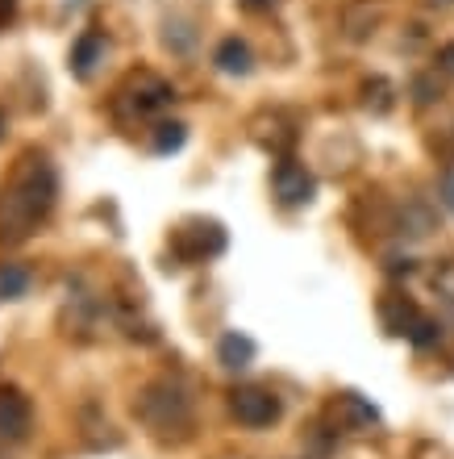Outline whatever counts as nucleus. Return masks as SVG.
Masks as SVG:
<instances>
[{
    "label": "nucleus",
    "mask_w": 454,
    "mask_h": 459,
    "mask_svg": "<svg viewBox=\"0 0 454 459\" xmlns=\"http://www.w3.org/2000/svg\"><path fill=\"white\" fill-rule=\"evenodd\" d=\"M105 34L100 30H84L80 34V42L72 47V72H75V80H92V72L105 63Z\"/></svg>",
    "instance_id": "nucleus-9"
},
{
    "label": "nucleus",
    "mask_w": 454,
    "mask_h": 459,
    "mask_svg": "<svg viewBox=\"0 0 454 459\" xmlns=\"http://www.w3.org/2000/svg\"><path fill=\"white\" fill-rule=\"evenodd\" d=\"M30 289V272L21 264H0V297H21Z\"/></svg>",
    "instance_id": "nucleus-14"
},
{
    "label": "nucleus",
    "mask_w": 454,
    "mask_h": 459,
    "mask_svg": "<svg viewBox=\"0 0 454 459\" xmlns=\"http://www.w3.org/2000/svg\"><path fill=\"white\" fill-rule=\"evenodd\" d=\"M30 430V401L17 393V388H0V438H25Z\"/></svg>",
    "instance_id": "nucleus-8"
},
{
    "label": "nucleus",
    "mask_w": 454,
    "mask_h": 459,
    "mask_svg": "<svg viewBox=\"0 0 454 459\" xmlns=\"http://www.w3.org/2000/svg\"><path fill=\"white\" fill-rule=\"evenodd\" d=\"M430 4H454V0H430Z\"/></svg>",
    "instance_id": "nucleus-20"
},
{
    "label": "nucleus",
    "mask_w": 454,
    "mask_h": 459,
    "mask_svg": "<svg viewBox=\"0 0 454 459\" xmlns=\"http://www.w3.org/2000/svg\"><path fill=\"white\" fill-rule=\"evenodd\" d=\"M334 418L342 430H371L380 422V410L371 405L363 393H338L334 397Z\"/></svg>",
    "instance_id": "nucleus-7"
},
{
    "label": "nucleus",
    "mask_w": 454,
    "mask_h": 459,
    "mask_svg": "<svg viewBox=\"0 0 454 459\" xmlns=\"http://www.w3.org/2000/svg\"><path fill=\"white\" fill-rule=\"evenodd\" d=\"M138 413L155 430H171V426L180 430V426H188V397L171 385H150L142 393V401H138Z\"/></svg>",
    "instance_id": "nucleus-3"
},
{
    "label": "nucleus",
    "mask_w": 454,
    "mask_h": 459,
    "mask_svg": "<svg viewBox=\"0 0 454 459\" xmlns=\"http://www.w3.org/2000/svg\"><path fill=\"white\" fill-rule=\"evenodd\" d=\"M213 63H217V72H226V75H251V67H254V50L246 47L242 38H226V42L217 47Z\"/></svg>",
    "instance_id": "nucleus-11"
},
{
    "label": "nucleus",
    "mask_w": 454,
    "mask_h": 459,
    "mask_svg": "<svg viewBox=\"0 0 454 459\" xmlns=\"http://www.w3.org/2000/svg\"><path fill=\"white\" fill-rule=\"evenodd\" d=\"M188 143V126L184 121H158L155 126V155H176L180 146Z\"/></svg>",
    "instance_id": "nucleus-13"
},
{
    "label": "nucleus",
    "mask_w": 454,
    "mask_h": 459,
    "mask_svg": "<svg viewBox=\"0 0 454 459\" xmlns=\"http://www.w3.org/2000/svg\"><path fill=\"white\" fill-rule=\"evenodd\" d=\"M17 22V0H0V30H9Z\"/></svg>",
    "instance_id": "nucleus-16"
},
{
    "label": "nucleus",
    "mask_w": 454,
    "mask_h": 459,
    "mask_svg": "<svg viewBox=\"0 0 454 459\" xmlns=\"http://www.w3.org/2000/svg\"><path fill=\"white\" fill-rule=\"evenodd\" d=\"M408 339L417 342V347H433V342L442 339V334H438V322H430V317H417V322H413V330H408Z\"/></svg>",
    "instance_id": "nucleus-15"
},
{
    "label": "nucleus",
    "mask_w": 454,
    "mask_h": 459,
    "mask_svg": "<svg viewBox=\"0 0 454 459\" xmlns=\"http://www.w3.org/2000/svg\"><path fill=\"white\" fill-rule=\"evenodd\" d=\"M242 9H251V13H267V9H275V0H242Z\"/></svg>",
    "instance_id": "nucleus-19"
},
{
    "label": "nucleus",
    "mask_w": 454,
    "mask_h": 459,
    "mask_svg": "<svg viewBox=\"0 0 454 459\" xmlns=\"http://www.w3.org/2000/svg\"><path fill=\"white\" fill-rule=\"evenodd\" d=\"M438 67L454 75V42H450V47H442V50H438Z\"/></svg>",
    "instance_id": "nucleus-18"
},
{
    "label": "nucleus",
    "mask_w": 454,
    "mask_h": 459,
    "mask_svg": "<svg viewBox=\"0 0 454 459\" xmlns=\"http://www.w3.org/2000/svg\"><path fill=\"white\" fill-rule=\"evenodd\" d=\"M55 193H59L55 168L42 155H25L21 168L13 171L9 193H4V209L17 218V234H25L38 218H47L50 205H55Z\"/></svg>",
    "instance_id": "nucleus-1"
},
{
    "label": "nucleus",
    "mask_w": 454,
    "mask_h": 459,
    "mask_svg": "<svg viewBox=\"0 0 454 459\" xmlns=\"http://www.w3.org/2000/svg\"><path fill=\"white\" fill-rule=\"evenodd\" d=\"M442 205H446V209H450V213H454V168H450V171H446V176H442Z\"/></svg>",
    "instance_id": "nucleus-17"
},
{
    "label": "nucleus",
    "mask_w": 454,
    "mask_h": 459,
    "mask_svg": "<svg viewBox=\"0 0 454 459\" xmlns=\"http://www.w3.org/2000/svg\"><path fill=\"white\" fill-rule=\"evenodd\" d=\"M0 138H4V117H0Z\"/></svg>",
    "instance_id": "nucleus-21"
},
{
    "label": "nucleus",
    "mask_w": 454,
    "mask_h": 459,
    "mask_svg": "<svg viewBox=\"0 0 454 459\" xmlns=\"http://www.w3.org/2000/svg\"><path fill=\"white\" fill-rule=\"evenodd\" d=\"M254 355H259V347H254V339L242 334V330H229V334H221V342H217V359H221V368H229V372L251 368Z\"/></svg>",
    "instance_id": "nucleus-10"
},
{
    "label": "nucleus",
    "mask_w": 454,
    "mask_h": 459,
    "mask_svg": "<svg viewBox=\"0 0 454 459\" xmlns=\"http://www.w3.org/2000/svg\"><path fill=\"white\" fill-rule=\"evenodd\" d=\"M121 97H125V105H130L138 117H146V113H158L163 105H171V84L150 72H142V75H133L130 88H125Z\"/></svg>",
    "instance_id": "nucleus-6"
},
{
    "label": "nucleus",
    "mask_w": 454,
    "mask_h": 459,
    "mask_svg": "<svg viewBox=\"0 0 454 459\" xmlns=\"http://www.w3.org/2000/svg\"><path fill=\"white\" fill-rule=\"evenodd\" d=\"M229 247V234L221 221H184L176 234H171V255L184 259V264H209Z\"/></svg>",
    "instance_id": "nucleus-2"
},
{
    "label": "nucleus",
    "mask_w": 454,
    "mask_h": 459,
    "mask_svg": "<svg viewBox=\"0 0 454 459\" xmlns=\"http://www.w3.org/2000/svg\"><path fill=\"white\" fill-rule=\"evenodd\" d=\"M380 317H383V330H388V334H405L408 339V330H413V322H417L421 314L408 297H383Z\"/></svg>",
    "instance_id": "nucleus-12"
},
{
    "label": "nucleus",
    "mask_w": 454,
    "mask_h": 459,
    "mask_svg": "<svg viewBox=\"0 0 454 459\" xmlns=\"http://www.w3.org/2000/svg\"><path fill=\"white\" fill-rule=\"evenodd\" d=\"M271 188L279 196V205H309L313 193H317V180H313V171L296 159H279L271 171Z\"/></svg>",
    "instance_id": "nucleus-5"
},
{
    "label": "nucleus",
    "mask_w": 454,
    "mask_h": 459,
    "mask_svg": "<svg viewBox=\"0 0 454 459\" xmlns=\"http://www.w3.org/2000/svg\"><path fill=\"white\" fill-rule=\"evenodd\" d=\"M229 410L238 418L242 426H251V430H263V426H275L279 422V413H284V401L275 397L271 388H238L234 397H229Z\"/></svg>",
    "instance_id": "nucleus-4"
}]
</instances>
